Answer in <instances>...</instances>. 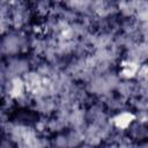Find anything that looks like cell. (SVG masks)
<instances>
[{"instance_id": "6da1fadb", "label": "cell", "mask_w": 148, "mask_h": 148, "mask_svg": "<svg viewBox=\"0 0 148 148\" xmlns=\"http://www.w3.org/2000/svg\"><path fill=\"white\" fill-rule=\"evenodd\" d=\"M133 120H135V116L133 113L123 111L112 118V125L118 130H125L133 124Z\"/></svg>"}]
</instances>
